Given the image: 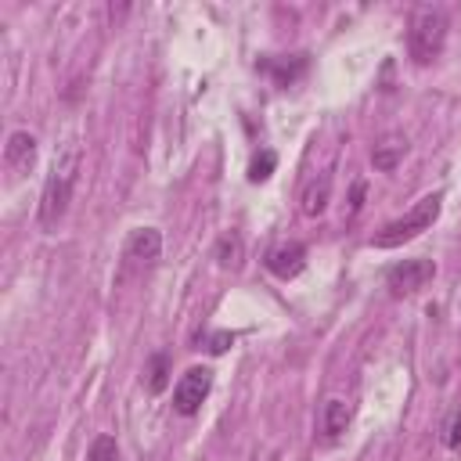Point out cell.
Returning <instances> with one entry per match:
<instances>
[{"label":"cell","instance_id":"cell-7","mask_svg":"<svg viewBox=\"0 0 461 461\" xmlns=\"http://www.w3.org/2000/svg\"><path fill=\"white\" fill-rule=\"evenodd\" d=\"M263 263H267V270H270L274 277L288 281V277L303 274V267H306V245H303V241H277V245L267 252Z\"/></svg>","mask_w":461,"mask_h":461},{"label":"cell","instance_id":"cell-3","mask_svg":"<svg viewBox=\"0 0 461 461\" xmlns=\"http://www.w3.org/2000/svg\"><path fill=\"white\" fill-rule=\"evenodd\" d=\"M439 202H443V194H439V191H436V194L418 198V202H414V209H411L407 216H400V220L385 223V227L375 234V241H371V245H378V249H396V245H403V241L418 238L421 230H429V227L436 223V216H439Z\"/></svg>","mask_w":461,"mask_h":461},{"label":"cell","instance_id":"cell-8","mask_svg":"<svg viewBox=\"0 0 461 461\" xmlns=\"http://www.w3.org/2000/svg\"><path fill=\"white\" fill-rule=\"evenodd\" d=\"M328 198H331V173H317L303 184V194H299V209L303 216H321L328 209Z\"/></svg>","mask_w":461,"mask_h":461},{"label":"cell","instance_id":"cell-12","mask_svg":"<svg viewBox=\"0 0 461 461\" xmlns=\"http://www.w3.org/2000/svg\"><path fill=\"white\" fill-rule=\"evenodd\" d=\"M403 151H407V144H400V140H389V144H378V148L371 151V162H375V169L389 173V169H396V166H400Z\"/></svg>","mask_w":461,"mask_h":461},{"label":"cell","instance_id":"cell-13","mask_svg":"<svg viewBox=\"0 0 461 461\" xmlns=\"http://www.w3.org/2000/svg\"><path fill=\"white\" fill-rule=\"evenodd\" d=\"M274 166H277V155H274L270 148H263V151L252 155V162H249V180H252V184H263V180L274 173Z\"/></svg>","mask_w":461,"mask_h":461},{"label":"cell","instance_id":"cell-17","mask_svg":"<svg viewBox=\"0 0 461 461\" xmlns=\"http://www.w3.org/2000/svg\"><path fill=\"white\" fill-rule=\"evenodd\" d=\"M230 342H234V335H230V331H216V335H209L205 349H209V353H223Z\"/></svg>","mask_w":461,"mask_h":461},{"label":"cell","instance_id":"cell-1","mask_svg":"<svg viewBox=\"0 0 461 461\" xmlns=\"http://www.w3.org/2000/svg\"><path fill=\"white\" fill-rule=\"evenodd\" d=\"M76 176H79V144L68 140L54 162H50V173L43 180V194H40V227L43 230H54L72 202V191H76Z\"/></svg>","mask_w":461,"mask_h":461},{"label":"cell","instance_id":"cell-6","mask_svg":"<svg viewBox=\"0 0 461 461\" xmlns=\"http://www.w3.org/2000/svg\"><path fill=\"white\" fill-rule=\"evenodd\" d=\"M36 166V137L29 130H14L4 144V169L11 180H22Z\"/></svg>","mask_w":461,"mask_h":461},{"label":"cell","instance_id":"cell-2","mask_svg":"<svg viewBox=\"0 0 461 461\" xmlns=\"http://www.w3.org/2000/svg\"><path fill=\"white\" fill-rule=\"evenodd\" d=\"M443 43H447V14L443 7H421L414 18H411V29H407V50L418 65H429L443 54Z\"/></svg>","mask_w":461,"mask_h":461},{"label":"cell","instance_id":"cell-16","mask_svg":"<svg viewBox=\"0 0 461 461\" xmlns=\"http://www.w3.org/2000/svg\"><path fill=\"white\" fill-rule=\"evenodd\" d=\"M86 461H119V447H115V439H112V436H97V439L90 443Z\"/></svg>","mask_w":461,"mask_h":461},{"label":"cell","instance_id":"cell-10","mask_svg":"<svg viewBox=\"0 0 461 461\" xmlns=\"http://www.w3.org/2000/svg\"><path fill=\"white\" fill-rule=\"evenodd\" d=\"M349 421H353V403H349V400H342V396L324 400V407H321V432H324L328 439L342 436V432L349 429Z\"/></svg>","mask_w":461,"mask_h":461},{"label":"cell","instance_id":"cell-5","mask_svg":"<svg viewBox=\"0 0 461 461\" xmlns=\"http://www.w3.org/2000/svg\"><path fill=\"white\" fill-rule=\"evenodd\" d=\"M432 274H436V263L418 256V259H403V263L389 267L385 270V285H389L393 295H414L432 281Z\"/></svg>","mask_w":461,"mask_h":461},{"label":"cell","instance_id":"cell-14","mask_svg":"<svg viewBox=\"0 0 461 461\" xmlns=\"http://www.w3.org/2000/svg\"><path fill=\"white\" fill-rule=\"evenodd\" d=\"M439 432H443L439 439H443L447 450H457V447H461V407H454V411L447 414V421H443Z\"/></svg>","mask_w":461,"mask_h":461},{"label":"cell","instance_id":"cell-18","mask_svg":"<svg viewBox=\"0 0 461 461\" xmlns=\"http://www.w3.org/2000/svg\"><path fill=\"white\" fill-rule=\"evenodd\" d=\"M364 191H367V187H364V180H357V184H353V198H349V216H357V212H360V205H364Z\"/></svg>","mask_w":461,"mask_h":461},{"label":"cell","instance_id":"cell-4","mask_svg":"<svg viewBox=\"0 0 461 461\" xmlns=\"http://www.w3.org/2000/svg\"><path fill=\"white\" fill-rule=\"evenodd\" d=\"M209 389H212V371L209 367H187L180 375V382L173 385V411L184 414V418L198 414V407L205 403Z\"/></svg>","mask_w":461,"mask_h":461},{"label":"cell","instance_id":"cell-11","mask_svg":"<svg viewBox=\"0 0 461 461\" xmlns=\"http://www.w3.org/2000/svg\"><path fill=\"white\" fill-rule=\"evenodd\" d=\"M241 256H245L241 234L238 230L220 234V241H216V263H220V270H238L241 267Z\"/></svg>","mask_w":461,"mask_h":461},{"label":"cell","instance_id":"cell-15","mask_svg":"<svg viewBox=\"0 0 461 461\" xmlns=\"http://www.w3.org/2000/svg\"><path fill=\"white\" fill-rule=\"evenodd\" d=\"M166 375H169V360H166L162 353H155V357H151V367H148V389H151V393H162L166 382H169Z\"/></svg>","mask_w":461,"mask_h":461},{"label":"cell","instance_id":"cell-9","mask_svg":"<svg viewBox=\"0 0 461 461\" xmlns=\"http://www.w3.org/2000/svg\"><path fill=\"white\" fill-rule=\"evenodd\" d=\"M158 252H162V234L155 227H137L126 241V259H133V263L148 267V263L158 259Z\"/></svg>","mask_w":461,"mask_h":461}]
</instances>
